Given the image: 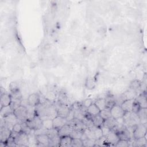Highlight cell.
Instances as JSON below:
<instances>
[{"label": "cell", "instance_id": "1", "mask_svg": "<svg viewBox=\"0 0 147 147\" xmlns=\"http://www.w3.org/2000/svg\"><path fill=\"white\" fill-rule=\"evenodd\" d=\"M12 133L14 134V136L11 134V136L14 138V143L17 146H23L28 145L29 134L22 131L20 133H16L13 131Z\"/></svg>", "mask_w": 147, "mask_h": 147}, {"label": "cell", "instance_id": "2", "mask_svg": "<svg viewBox=\"0 0 147 147\" xmlns=\"http://www.w3.org/2000/svg\"><path fill=\"white\" fill-rule=\"evenodd\" d=\"M14 113L18 118L19 122H26L28 119V108L24 105H20L14 110Z\"/></svg>", "mask_w": 147, "mask_h": 147}, {"label": "cell", "instance_id": "3", "mask_svg": "<svg viewBox=\"0 0 147 147\" xmlns=\"http://www.w3.org/2000/svg\"><path fill=\"white\" fill-rule=\"evenodd\" d=\"M28 126L33 130H36L42 128V119L38 115H34L32 118L26 121Z\"/></svg>", "mask_w": 147, "mask_h": 147}, {"label": "cell", "instance_id": "4", "mask_svg": "<svg viewBox=\"0 0 147 147\" xmlns=\"http://www.w3.org/2000/svg\"><path fill=\"white\" fill-rule=\"evenodd\" d=\"M146 124L139 123L136 125L133 130L132 136L134 140H137L146 136Z\"/></svg>", "mask_w": 147, "mask_h": 147}, {"label": "cell", "instance_id": "5", "mask_svg": "<svg viewBox=\"0 0 147 147\" xmlns=\"http://www.w3.org/2000/svg\"><path fill=\"white\" fill-rule=\"evenodd\" d=\"M110 111L111 117L115 119L122 118L125 114V111L122 109L121 105L117 104H115L110 108Z\"/></svg>", "mask_w": 147, "mask_h": 147}, {"label": "cell", "instance_id": "6", "mask_svg": "<svg viewBox=\"0 0 147 147\" xmlns=\"http://www.w3.org/2000/svg\"><path fill=\"white\" fill-rule=\"evenodd\" d=\"M5 121V126L12 130L13 126L17 123L19 122V120L14 113L3 118Z\"/></svg>", "mask_w": 147, "mask_h": 147}, {"label": "cell", "instance_id": "7", "mask_svg": "<svg viewBox=\"0 0 147 147\" xmlns=\"http://www.w3.org/2000/svg\"><path fill=\"white\" fill-rule=\"evenodd\" d=\"M119 140V138L118 137L117 133L113 130H111L110 133L106 137L105 144L106 145L109 144L110 145L115 146L116 144L118 142Z\"/></svg>", "mask_w": 147, "mask_h": 147}, {"label": "cell", "instance_id": "8", "mask_svg": "<svg viewBox=\"0 0 147 147\" xmlns=\"http://www.w3.org/2000/svg\"><path fill=\"white\" fill-rule=\"evenodd\" d=\"M28 105L30 106L36 107L38 106L40 102V96L38 93L34 92L29 95L27 98Z\"/></svg>", "mask_w": 147, "mask_h": 147}, {"label": "cell", "instance_id": "9", "mask_svg": "<svg viewBox=\"0 0 147 147\" xmlns=\"http://www.w3.org/2000/svg\"><path fill=\"white\" fill-rule=\"evenodd\" d=\"M12 131L10 129L3 126L1 127L0 129V142L1 144H4L6 145V143L9 138L11 136Z\"/></svg>", "mask_w": 147, "mask_h": 147}, {"label": "cell", "instance_id": "10", "mask_svg": "<svg viewBox=\"0 0 147 147\" xmlns=\"http://www.w3.org/2000/svg\"><path fill=\"white\" fill-rule=\"evenodd\" d=\"M35 136L37 141V145L43 146H49L51 139L46 133L38 134Z\"/></svg>", "mask_w": 147, "mask_h": 147}, {"label": "cell", "instance_id": "11", "mask_svg": "<svg viewBox=\"0 0 147 147\" xmlns=\"http://www.w3.org/2000/svg\"><path fill=\"white\" fill-rule=\"evenodd\" d=\"M56 108L57 111V115L64 118H66L71 109L69 106L60 103H59L58 107Z\"/></svg>", "mask_w": 147, "mask_h": 147}, {"label": "cell", "instance_id": "12", "mask_svg": "<svg viewBox=\"0 0 147 147\" xmlns=\"http://www.w3.org/2000/svg\"><path fill=\"white\" fill-rule=\"evenodd\" d=\"M52 122L53 127L57 130L60 129L64 125L68 123V122L65 118H62L58 115L56 116L54 118L52 119Z\"/></svg>", "mask_w": 147, "mask_h": 147}, {"label": "cell", "instance_id": "13", "mask_svg": "<svg viewBox=\"0 0 147 147\" xmlns=\"http://www.w3.org/2000/svg\"><path fill=\"white\" fill-rule=\"evenodd\" d=\"M73 130H74L73 126L69 123H67L64 126H63L60 129L58 130L59 136L60 137L69 136Z\"/></svg>", "mask_w": 147, "mask_h": 147}, {"label": "cell", "instance_id": "14", "mask_svg": "<svg viewBox=\"0 0 147 147\" xmlns=\"http://www.w3.org/2000/svg\"><path fill=\"white\" fill-rule=\"evenodd\" d=\"M11 103V96L10 94H9L7 92H5L1 94L0 99V104L1 108L10 105Z\"/></svg>", "mask_w": 147, "mask_h": 147}, {"label": "cell", "instance_id": "15", "mask_svg": "<svg viewBox=\"0 0 147 147\" xmlns=\"http://www.w3.org/2000/svg\"><path fill=\"white\" fill-rule=\"evenodd\" d=\"M135 101L140 105L141 108L146 109L147 103H146V92H142V93L138 95L135 98Z\"/></svg>", "mask_w": 147, "mask_h": 147}, {"label": "cell", "instance_id": "16", "mask_svg": "<svg viewBox=\"0 0 147 147\" xmlns=\"http://www.w3.org/2000/svg\"><path fill=\"white\" fill-rule=\"evenodd\" d=\"M134 101H135V99H130L125 100L121 104V106L122 108V109L125 111V113L131 112Z\"/></svg>", "mask_w": 147, "mask_h": 147}, {"label": "cell", "instance_id": "17", "mask_svg": "<svg viewBox=\"0 0 147 147\" xmlns=\"http://www.w3.org/2000/svg\"><path fill=\"white\" fill-rule=\"evenodd\" d=\"M137 96V94L136 91L131 90L129 88L128 90L125 91L123 94L121 95V98L122 100L123 101L126 99H135V98Z\"/></svg>", "mask_w": 147, "mask_h": 147}, {"label": "cell", "instance_id": "18", "mask_svg": "<svg viewBox=\"0 0 147 147\" xmlns=\"http://www.w3.org/2000/svg\"><path fill=\"white\" fill-rule=\"evenodd\" d=\"M72 138L70 136H65L60 137L59 146H72Z\"/></svg>", "mask_w": 147, "mask_h": 147}, {"label": "cell", "instance_id": "19", "mask_svg": "<svg viewBox=\"0 0 147 147\" xmlns=\"http://www.w3.org/2000/svg\"><path fill=\"white\" fill-rule=\"evenodd\" d=\"M100 111V110L96 106V105L94 103H93L88 107L87 108L86 112L87 115H90V117H92L99 114Z\"/></svg>", "mask_w": 147, "mask_h": 147}, {"label": "cell", "instance_id": "20", "mask_svg": "<svg viewBox=\"0 0 147 147\" xmlns=\"http://www.w3.org/2000/svg\"><path fill=\"white\" fill-rule=\"evenodd\" d=\"M137 115L140 119V122L141 124H146L147 123V109L145 108H141Z\"/></svg>", "mask_w": 147, "mask_h": 147}, {"label": "cell", "instance_id": "21", "mask_svg": "<svg viewBox=\"0 0 147 147\" xmlns=\"http://www.w3.org/2000/svg\"><path fill=\"white\" fill-rule=\"evenodd\" d=\"M13 113H14V110H13L10 105L4 106L0 109V115L1 118H5V117Z\"/></svg>", "mask_w": 147, "mask_h": 147}, {"label": "cell", "instance_id": "22", "mask_svg": "<svg viewBox=\"0 0 147 147\" xmlns=\"http://www.w3.org/2000/svg\"><path fill=\"white\" fill-rule=\"evenodd\" d=\"M90 129H91L92 133L94 134L96 140L100 138L101 137H102L103 136L102 130L100 127H98V126H95L94 125L92 127H90Z\"/></svg>", "mask_w": 147, "mask_h": 147}, {"label": "cell", "instance_id": "23", "mask_svg": "<svg viewBox=\"0 0 147 147\" xmlns=\"http://www.w3.org/2000/svg\"><path fill=\"white\" fill-rule=\"evenodd\" d=\"M93 125L95 126L101 127L103 125L104 119L99 115V114L91 117Z\"/></svg>", "mask_w": 147, "mask_h": 147}, {"label": "cell", "instance_id": "24", "mask_svg": "<svg viewBox=\"0 0 147 147\" xmlns=\"http://www.w3.org/2000/svg\"><path fill=\"white\" fill-rule=\"evenodd\" d=\"M103 125L107 127L111 130H113L116 125V119L113 118V117H110L104 120Z\"/></svg>", "mask_w": 147, "mask_h": 147}, {"label": "cell", "instance_id": "25", "mask_svg": "<svg viewBox=\"0 0 147 147\" xmlns=\"http://www.w3.org/2000/svg\"><path fill=\"white\" fill-rule=\"evenodd\" d=\"M94 103L96 105V106L99 108L100 110L107 108V104L105 98H99Z\"/></svg>", "mask_w": 147, "mask_h": 147}, {"label": "cell", "instance_id": "26", "mask_svg": "<svg viewBox=\"0 0 147 147\" xmlns=\"http://www.w3.org/2000/svg\"><path fill=\"white\" fill-rule=\"evenodd\" d=\"M52 119L45 118L42 119V128L44 130H48L53 128Z\"/></svg>", "mask_w": 147, "mask_h": 147}, {"label": "cell", "instance_id": "27", "mask_svg": "<svg viewBox=\"0 0 147 147\" xmlns=\"http://www.w3.org/2000/svg\"><path fill=\"white\" fill-rule=\"evenodd\" d=\"M141 86V82L138 79H135L132 80L130 82L129 84V88L135 91H137L138 90L140 89Z\"/></svg>", "mask_w": 147, "mask_h": 147}, {"label": "cell", "instance_id": "28", "mask_svg": "<svg viewBox=\"0 0 147 147\" xmlns=\"http://www.w3.org/2000/svg\"><path fill=\"white\" fill-rule=\"evenodd\" d=\"M45 133L48 135V136L49 137V138L51 140L59 136L58 130L54 127L48 129V130H46Z\"/></svg>", "mask_w": 147, "mask_h": 147}, {"label": "cell", "instance_id": "29", "mask_svg": "<svg viewBox=\"0 0 147 147\" xmlns=\"http://www.w3.org/2000/svg\"><path fill=\"white\" fill-rule=\"evenodd\" d=\"M58 102L60 104H64L69 106L68 103V97L65 93H60L58 96Z\"/></svg>", "mask_w": 147, "mask_h": 147}, {"label": "cell", "instance_id": "30", "mask_svg": "<svg viewBox=\"0 0 147 147\" xmlns=\"http://www.w3.org/2000/svg\"><path fill=\"white\" fill-rule=\"evenodd\" d=\"M99 114L104 120L110 117H111L110 109H109V108H106L103 110H100Z\"/></svg>", "mask_w": 147, "mask_h": 147}, {"label": "cell", "instance_id": "31", "mask_svg": "<svg viewBox=\"0 0 147 147\" xmlns=\"http://www.w3.org/2000/svg\"><path fill=\"white\" fill-rule=\"evenodd\" d=\"M94 103L93 100L91 98H87V99H84L82 102V103L80 104V108L83 110L84 111H86V109L87 107H88L91 104H92Z\"/></svg>", "mask_w": 147, "mask_h": 147}, {"label": "cell", "instance_id": "32", "mask_svg": "<svg viewBox=\"0 0 147 147\" xmlns=\"http://www.w3.org/2000/svg\"><path fill=\"white\" fill-rule=\"evenodd\" d=\"M134 142L135 143L136 146H144L146 145V142H147V140H146V136L137 139V140H134Z\"/></svg>", "mask_w": 147, "mask_h": 147}, {"label": "cell", "instance_id": "33", "mask_svg": "<svg viewBox=\"0 0 147 147\" xmlns=\"http://www.w3.org/2000/svg\"><path fill=\"white\" fill-rule=\"evenodd\" d=\"M83 141V146L86 147H92V146H95L96 145V140L90 139V138H86Z\"/></svg>", "mask_w": 147, "mask_h": 147}, {"label": "cell", "instance_id": "34", "mask_svg": "<svg viewBox=\"0 0 147 147\" xmlns=\"http://www.w3.org/2000/svg\"><path fill=\"white\" fill-rule=\"evenodd\" d=\"M9 89H10V91H11V92H14L20 91L19 84L16 81L10 82V83L9 84Z\"/></svg>", "mask_w": 147, "mask_h": 147}, {"label": "cell", "instance_id": "35", "mask_svg": "<svg viewBox=\"0 0 147 147\" xmlns=\"http://www.w3.org/2000/svg\"><path fill=\"white\" fill-rule=\"evenodd\" d=\"M106 104H107V108L110 109L113 106H114L115 103V99L114 97L113 96H107L105 98Z\"/></svg>", "mask_w": 147, "mask_h": 147}, {"label": "cell", "instance_id": "36", "mask_svg": "<svg viewBox=\"0 0 147 147\" xmlns=\"http://www.w3.org/2000/svg\"><path fill=\"white\" fill-rule=\"evenodd\" d=\"M11 100H22V95L20 91L14 92H11Z\"/></svg>", "mask_w": 147, "mask_h": 147}, {"label": "cell", "instance_id": "37", "mask_svg": "<svg viewBox=\"0 0 147 147\" xmlns=\"http://www.w3.org/2000/svg\"><path fill=\"white\" fill-rule=\"evenodd\" d=\"M83 131L74 129L69 135L72 138H81Z\"/></svg>", "mask_w": 147, "mask_h": 147}, {"label": "cell", "instance_id": "38", "mask_svg": "<svg viewBox=\"0 0 147 147\" xmlns=\"http://www.w3.org/2000/svg\"><path fill=\"white\" fill-rule=\"evenodd\" d=\"M95 86V82L92 78H88L87 79L86 82V86L88 89H92Z\"/></svg>", "mask_w": 147, "mask_h": 147}, {"label": "cell", "instance_id": "39", "mask_svg": "<svg viewBox=\"0 0 147 147\" xmlns=\"http://www.w3.org/2000/svg\"><path fill=\"white\" fill-rule=\"evenodd\" d=\"M72 146H73V147H82V146H83L82 140L81 138H72Z\"/></svg>", "mask_w": 147, "mask_h": 147}, {"label": "cell", "instance_id": "40", "mask_svg": "<svg viewBox=\"0 0 147 147\" xmlns=\"http://www.w3.org/2000/svg\"><path fill=\"white\" fill-rule=\"evenodd\" d=\"M65 119L67 121L68 123L72 121L75 119V110L72 107H71L70 109L68 114Z\"/></svg>", "mask_w": 147, "mask_h": 147}, {"label": "cell", "instance_id": "41", "mask_svg": "<svg viewBox=\"0 0 147 147\" xmlns=\"http://www.w3.org/2000/svg\"><path fill=\"white\" fill-rule=\"evenodd\" d=\"M12 131L16 133H20L22 131V124L20 122H18L16 123L12 128Z\"/></svg>", "mask_w": 147, "mask_h": 147}, {"label": "cell", "instance_id": "42", "mask_svg": "<svg viewBox=\"0 0 147 147\" xmlns=\"http://www.w3.org/2000/svg\"><path fill=\"white\" fill-rule=\"evenodd\" d=\"M130 146L129 141L125 140H119L116 144L115 146H121V147H128Z\"/></svg>", "mask_w": 147, "mask_h": 147}, {"label": "cell", "instance_id": "43", "mask_svg": "<svg viewBox=\"0 0 147 147\" xmlns=\"http://www.w3.org/2000/svg\"><path fill=\"white\" fill-rule=\"evenodd\" d=\"M102 130V133H103V136L104 137H106L108 134L110 133V131H111V129H110L109 128H108L106 126H105L103 125H102L101 127H100Z\"/></svg>", "mask_w": 147, "mask_h": 147}, {"label": "cell", "instance_id": "44", "mask_svg": "<svg viewBox=\"0 0 147 147\" xmlns=\"http://www.w3.org/2000/svg\"><path fill=\"white\" fill-rule=\"evenodd\" d=\"M140 109H141V107H140V105H139L136 101H134V103L133 106L132 112L137 114V113L138 112V111L140 110Z\"/></svg>", "mask_w": 147, "mask_h": 147}]
</instances>
